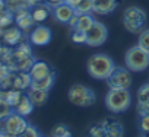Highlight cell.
Wrapping results in <instances>:
<instances>
[{
    "instance_id": "1",
    "label": "cell",
    "mask_w": 149,
    "mask_h": 137,
    "mask_svg": "<svg viewBox=\"0 0 149 137\" xmlns=\"http://www.w3.org/2000/svg\"><path fill=\"white\" fill-rule=\"evenodd\" d=\"M34 55L31 50V42L24 41L15 48L10 50L5 63L12 72H29V68L34 64Z\"/></svg>"
},
{
    "instance_id": "2",
    "label": "cell",
    "mask_w": 149,
    "mask_h": 137,
    "mask_svg": "<svg viewBox=\"0 0 149 137\" xmlns=\"http://www.w3.org/2000/svg\"><path fill=\"white\" fill-rule=\"evenodd\" d=\"M114 67H116L114 60L104 53L92 54L86 63L89 76L97 80H107L108 76L111 75V72L114 70Z\"/></svg>"
},
{
    "instance_id": "3",
    "label": "cell",
    "mask_w": 149,
    "mask_h": 137,
    "mask_svg": "<svg viewBox=\"0 0 149 137\" xmlns=\"http://www.w3.org/2000/svg\"><path fill=\"white\" fill-rule=\"evenodd\" d=\"M148 15L139 6H129L123 12V25L132 34H140L146 26Z\"/></svg>"
},
{
    "instance_id": "4",
    "label": "cell",
    "mask_w": 149,
    "mask_h": 137,
    "mask_svg": "<svg viewBox=\"0 0 149 137\" xmlns=\"http://www.w3.org/2000/svg\"><path fill=\"white\" fill-rule=\"evenodd\" d=\"M132 95L129 89H110L105 95V107L113 114H121L129 109Z\"/></svg>"
},
{
    "instance_id": "5",
    "label": "cell",
    "mask_w": 149,
    "mask_h": 137,
    "mask_svg": "<svg viewBox=\"0 0 149 137\" xmlns=\"http://www.w3.org/2000/svg\"><path fill=\"white\" fill-rule=\"evenodd\" d=\"M67 99L70 101V104L81 107V108L91 107L97 101L94 91L81 83H74L70 86V89L67 91Z\"/></svg>"
},
{
    "instance_id": "6",
    "label": "cell",
    "mask_w": 149,
    "mask_h": 137,
    "mask_svg": "<svg viewBox=\"0 0 149 137\" xmlns=\"http://www.w3.org/2000/svg\"><path fill=\"white\" fill-rule=\"evenodd\" d=\"M28 127L25 117L16 114L15 111L5 120H0V136L3 137H19Z\"/></svg>"
},
{
    "instance_id": "7",
    "label": "cell",
    "mask_w": 149,
    "mask_h": 137,
    "mask_svg": "<svg viewBox=\"0 0 149 137\" xmlns=\"http://www.w3.org/2000/svg\"><path fill=\"white\" fill-rule=\"evenodd\" d=\"M124 64L130 72H145L149 67V53L134 45L126 51Z\"/></svg>"
},
{
    "instance_id": "8",
    "label": "cell",
    "mask_w": 149,
    "mask_h": 137,
    "mask_svg": "<svg viewBox=\"0 0 149 137\" xmlns=\"http://www.w3.org/2000/svg\"><path fill=\"white\" fill-rule=\"evenodd\" d=\"M110 89H130L133 83L132 72L124 66V67H114V70L107 79Z\"/></svg>"
},
{
    "instance_id": "9",
    "label": "cell",
    "mask_w": 149,
    "mask_h": 137,
    "mask_svg": "<svg viewBox=\"0 0 149 137\" xmlns=\"http://www.w3.org/2000/svg\"><path fill=\"white\" fill-rule=\"evenodd\" d=\"M108 38V29L104 24L95 21L94 25L86 31V44L91 47H100L102 45Z\"/></svg>"
},
{
    "instance_id": "10",
    "label": "cell",
    "mask_w": 149,
    "mask_h": 137,
    "mask_svg": "<svg viewBox=\"0 0 149 137\" xmlns=\"http://www.w3.org/2000/svg\"><path fill=\"white\" fill-rule=\"evenodd\" d=\"M28 41L32 45L37 47H44L51 41V31L50 28L44 26V25H37L35 28H32V31L28 35Z\"/></svg>"
},
{
    "instance_id": "11",
    "label": "cell",
    "mask_w": 149,
    "mask_h": 137,
    "mask_svg": "<svg viewBox=\"0 0 149 137\" xmlns=\"http://www.w3.org/2000/svg\"><path fill=\"white\" fill-rule=\"evenodd\" d=\"M0 39H2V42H3L5 45H8V47H10V48H15V47L19 45L21 42L26 41L25 34H24L16 25H13V26L8 28L6 31H3L2 34H0Z\"/></svg>"
},
{
    "instance_id": "12",
    "label": "cell",
    "mask_w": 149,
    "mask_h": 137,
    "mask_svg": "<svg viewBox=\"0 0 149 137\" xmlns=\"http://www.w3.org/2000/svg\"><path fill=\"white\" fill-rule=\"evenodd\" d=\"M28 73H29V76H31L32 80H40V79H44V77L53 75L54 72H53V68H51V66L48 63H45V61H37L35 60Z\"/></svg>"
},
{
    "instance_id": "13",
    "label": "cell",
    "mask_w": 149,
    "mask_h": 137,
    "mask_svg": "<svg viewBox=\"0 0 149 137\" xmlns=\"http://www.w3.org/2000/svg\"><path fill=\"white\" fill-rule=\"evenodd\" d=\"M15 25H16L22 32H29V31H32L35 22H34V19H32L31 9H29V10H21V12L15 13Z\"/></svg>"
},
{
    "instance_id": "14",
    "label": "cell",
    "mask_w": 149,
    "mask_h": 137,
    "mask_svg": "<svg viewBox=\"0 0 149 137\" xmlns=\"http://www.w3.org/2000/svg\"><path fill=\"white\" fill-rule=\"evenodd\" d=\"M31 76L28 72H13V77H12V89L21 91V92H26L31 88Z\"/></svg>"
},
{
    "instance_id": "15",
    "label": "cell",
    "mask_w": 149,
    "mask_h": 137,
    "mask_svg": "<svg viewBox=\"0 0 149 137\" xmlns=\"http://www.w3.org/2000/svg\"><path fill=\"white\" fill-rule=\"evenodd\" d=\"M137 114H149V83H145L137 91Z\"/></svg>"
},
{
    "instance_id": "16",
    "label": "cell",
    "mask_w": 149,
    "mask_h": 137,
    "mask_svg": "<svg viewBox=\"0 0 149 137\" xmlns=\"http://www.w3.org/2000/svg\"><path fill=\"white\" fill-rule=\"evenodd\" d=\"M117 9V0H92V12L97 15H110Z\"/></svg>"
},
{
    "instance_id": "17",
    "label": "cell",
    "mask_w": 149,
    "mask_h": 137,
    "mask_svg": "<svg viewBox=\"0 0 149 137\" xmlns=\"http://www.w3.org/2000/svg\"><path fill=\"white\" fill-rule=\"evenodd\" d=\"M53 16L60 24H69V21L74 16V9L67 3H61L53 9Z\"/></svg>"
},
{
    "instance_id": "18",
    "label": "cell",
    "mask_w": 149,
    "mask_h": 137,
    "mask_svg": "<svg viewBox=\"0 0 149 137\" xmlns=\"http://www.w3.org/2000/svg\"><path fill=\"white\" fill-rule=\"evenodd\" d=\"M102 124H104L105 137H123L124 136L123 124L118 120H104Z\"/></svg>"
},
{
    "instance_id": "19",
    "label": "cell",
    "mask_w": 149,
    "mask_h": 137,
    "mask_svg": "<svg viewBox=\"0 0 149 137\" xmlns=\"http://www.w3.org/2000/svg\"><path fill=\"white\" fill-rule=\"evenodd\" d=\"M50 13H51V8L47 3H40L31 8V15L35 24H42L44 21H47Z\"/></svg>"
},
{
    "instance_id": "20",
    "label": "cell",
    "mask_w": 149,
    "mask_h": 137,
    "mask_svg": "<svg viewBox=\"0 0 149 137\" xmlns=\"http://www.w3.org/2000/svg\"><path fill=\"white\" fill-rule=\"evenodd\" d=\"M26 95L31 99V102L34 104V107H41L48 99V92L47 91H41V89H35V88H29L26 91Z\"/></svg>"
},
{
    "instance_id": "21",
    "label": "cell",
    "mask_w": 149,
    "mask_h": 137,
    "mask_svg": "<svg viewBox=\"0 0 149 137\" xmlns=\"http://www.w3.org/2000/svg\"><path fill=\"white\" fill-rule=\"evenodd\" d=\"M32 109H34V104H32L31 99L28 98L26 92H24L22 96H21V101H19L18 105L13 108V111H15L16 114L22 115V117H28V115L32 112Z\"/></svg>"
},
{
    "instance_id": "22",
    "label": "cell",
    "mask_w": 149,
    "mask_h": 137,
    "mask_svg": "<svg viewBox=\"0 0 149 137\" xmlns=\"http://www.w3.org/2000/svg\"><path fill=\"white\" fill-rule=\"evenodd\" d=\"M6 2V9L12 12L13 15L21 12V10H29L31 6L28 3V0H5Z\"/></svg>"
},
{
    "instance_id": "23",
    "label": "cell",
    "mask_w": 149,
    "mask_h": 137,
    "mask_svg": "<svg viewBox=\"0 0 149 137\" xmlns=\"http://www.w3.org/2000/svg\"><path fill=\"white\" fill-rule=\"evenodd\" d=\"M56 80V75H50L44 79H40V80H32L31 82V88H35V89H41V91H50L53 88V83Z\"/></svg>"
},
{
    "instance_id": "24",
    "label": "cell",
    "mask_w": 149,
    "mask_h": 137,
    "mask_svg": "<svg viewBox=\"0 0 149 137\" xmlns=\"http://www.w3.org/2000/svg\"><path fill=\"white\" fill-rule=\"evenodd\" d=\"M95 19L89 15V13H84V15H78V22H76V26L73 29H79V31H84L86 32L92 25H94Z\"/></svg>"
},
{
    "instance_id": "25",
    "label": "cell",
    "mask_w": 149,
    "mask_h": 137,
    "mask_svg": "<svg viewBox=\"0 0 149 137\" xmlns=\"http://www.w3.org/2000/svg\"><path fill=\"white\" fill-rule=\"evenodd\" d=\"M15 24V15L12 12H9L8 9L3 10L2 13H0V34H2L3 31H6L8 28L13 26Z\"/></svg>"
},
{
    "instance_id": "26",
    "label": "cell",
    "mask_w": 149,
    "mask_h": 137,
    "mask_svg": "<svg viewBox=\"0 0 149 137\" xmlns=\"http://www.w3.org/2000/svg\"><path fill=\"white\" fill-rule=\"evenodd\" d=\"M22 93H24V92L16 91V89H8V91H6V98H5V101H6L12 108H15V107L18 105V102L21 101Z\"/></svg>"
},
{
    "instance_id": "27",
    "label": "cell",
    "mask_w": 149,
    "mask_h": 137,
    "mask_svg": "<svg viewBox=\"0 0 149 137\" xmlns=\"http://www.w3.org/2000/svg\"><path fill=\"white\" fill-rule=\"evenodd\" d=\"M74 15H84V13H91L92 12V0H79L78 5L73 8Z\"/></svg>"
},
{
    "instance_id": "28",
    "label": "cell",
    "mask_w": 149,
    "mask_h": 137,
    "mask_svg": "<svg viewBox=\"0 0 149 137\" xmlns=\"http://www.w3.org/2000/svg\"><path fill=\"white\" fill-rule=\"evenodd\" d=\"M137 45H139L142 50H145L146 53H149V28H145V29L139 34Z\"/></svg>"
},
{
    "instance_id": "29",
    "label": "cell",
    "mask_w": 149,
    "mask_h": 137,
    "mask_svg": "<svg viewBox=\"0 0 149 137\" xmlns=\"http://www.w3.org/2000/svg\"><path fill=\"white\" fill-rule=\"evenodd\" d=\"M51 137H72V133L64 124H58L51 130Z\"/></svg>"
},
{
    "instance_id": "30",
    "label": "cell",
    "mask_w": 149,
    "mask_h": 137,
    "mask_svg": "<svg viewBox=\"0 0 149 137\" xmlns=\"http://www.w3.org/2000/svg\"><path fill=\"white\" fill-rule=\"evenodd\" d=\"M89 137H105V131H104V124L97 122L89 128Z\"/></svg>"
},
{
    "instance_id": "31",
    "label": "cell",
    "mask_w": 149,
    "mask_h": 137,
    "mask_svg": "<svg viewBox=\"0 0 149 137\" xmlns=\"http://www.w3.org/2000/svg\"><path fill=\"white\" fill-rule=\"evenodd\" d=\"M72 41L74 44H86V32L79 29H72Z\"/></svg>"
},
{
    "instance_id": "32",
    "label": "cell",
    "mask_w": 149,
    "mask_h": 137,
    "mask_svg": "<svg viewBox=\"0 0 149 137\" xmlns=\"http://www.w3.org/2000/svg\"><path fill=\"white\" fill-rule=\"evenodd\" d=\"M13 112V108L6 102V101H3V102H0V120H5L8 115H10Z\"/></svg>"
},
{
    "instance_id": "33",
    "label": "cell",
    "mask_w": 149,
    "mask_h": 137,
    "mask_svg": "<svg viewBox=\"0 0 149 137\" xmlns=\"http://www.w3.org/2000/svg\"><path fill=\"white\" fill-rule=\"evenodd\" d=\"M139 128L143 134H149V114H145V115H140V120H139Z\"/></svg>"
},
{
    "instance_id": "34",
    "label": "cell",
    "mask_w": 149,
    "mask_h": 137,
    "mask_svg": "<svg viewBox=\"0 0 149 137\" xmlns=\"http://www.w3.org/2000/svg\"><path fill=\"white\" fill-rule=\"evenodd\" d=\"M19 137H41L40 136V133H38V130L34 127V125H31V124H28V127L24 130V133L19 136Z\"/></svg>"
},
{
    "instance_id": "35",
    "label": "cell",
    "mask_w": 149,
    "mask_h": 137,
    "mask_svg": "<svg viewBox=\"0 0 149 137\" xmlns=\"http://www.w3.org/2000/svg\"><path fill=\"white\" fill-rule=\"evenodd\" d=\"M10 47H8V45H5L3 42H2V39H0V61H5L6 60V57H8V54L10 53Z\"/></svg>"
},
{
    "instance_id": "36",
    "label": "cell",
    "mask_w": 149,
    "mask_h": 137,
    "mask_svg": "<svg viewBox=\"0 0 149 137\" xmlns=\"http://www.w3.org/2000/svg\"><path fill=\"white\" fill-rule=\"evenodd\" d=\"M9 72H12V70L6 66V63H5V61H0V80H2Z\"/></svg>"
},
{
    "instance_id": "37",
    "label": "cell",
    "mask_w": 149,
    "mask_h": 137,
    "mask_svg": "<svg viewBox=\"0 0 149 137\" xmlns=\"http://www.w3.org/2000/svg\"><path fill=\"white\" fill-rule=\"evenodd\" d=\"M45 3H47L51 9H54V8H57L58 5L64 3V0H45Z\"/></svg>"
},
{
    "instance_id": "38",
    "label": "cell",
    "mask_w": 149,
    "mask_h": 137,
    "mask_svg": "<svg viewBox=\"0 0 149 137\" xmlns=\"http://www.w3.org/2000/svg\"><path fill=\"white\" fill-rule=\"evenodd\" d=\"M28 3H29V6L32 8V6H35V5H40V3H45V0H28Z\"/></svg>"
},
{
    "instance_id": "39",
    "label": "cell",
    "mask_w": 149,
    "mask_h": 137,
    "mask_svg": "<svg viewBox=\"0 0 149 137\" xmlns=\"http://www.w3.org/2000/svg\"><path fill=\"white\" fill-rule=\"evenodd\" d=\"M6 98V91H3L2 88H0V102H3Z\"/></svg>"
},
{
    "instance_id": "40",
    "label": "cell",
    "mask_w": 149,
    "mask_h": 137,
    "mask_svg": "<svg viewBox=\"0 0 149 137\" xmlns=\"http://www.w3.org/2000/svg\"><path fill=\"white\" fill-rule=\"evenodd\" d=\"M3 10H6V2L5 0H0V13H2Z\"/></svg>"
},
{
    "instance_id": "41",
    "label": "cell",
    "mask_w": 149,
    "mask_h": 137,
    "mask_svg": "<svg viewBox=\"0 0 149 137\" xmlns=\"http://www.w3.org/2000/svg\"><path fill=\"white\" fill-rule=\"evenodd\" d=\"M142 137H146V136H142Z\"/></svg>"
}]
</instances>
